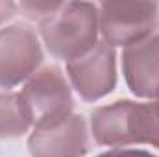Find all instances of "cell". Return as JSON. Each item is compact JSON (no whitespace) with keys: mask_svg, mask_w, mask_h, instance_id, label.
<instances>
[{"mask_svg":"<svg viewBox=\"0 0 159 157\" xmlns=\"http://www.w3.org/2000/svg\"><path fill=\"white\" fill-rule=\"evenodd\" d=\"M39 37L46 50L63 61H72L98 44V4L61 2L59 9L39 22Z\"/></svg>","mask_w":159,"mask_h":157,"instance_id":"1","label":"cell"},{"mask_svg":"<svg viewBox=\"0 0 159 157\" xmlns=\"http://www.w3.org/2000/svg\"><path fill=\"white\" fill-rule=\"evenodd\" d=\"M20 98L30 117L32 128L52 126L70 117L74 109L70 83L63 70L56 65L41 67L24 83Z\"/></svg>","mask_w":159,"mask_h":157,"instance_id":"2","label":"cell"},{"mask_svg":"<svg viewBox=\"0 0 159 157\" xmlns=\"http://www.w3.org/2000/svg\"><path fill=\"white\" fill-rule=\"evenodd\" d=\"M98 30L107 46H129L159 30L157 2H102L98 4Z\"/></svg>","mask_w":159,"mask_h":157,"instance_id":"3","label":"cell"},{"mask_svg":"<svg viewBox=\"0 0 159 157\" xmlns=\"http://www.w3.org/2000/svg\"><path fill=\"white\" fill-rule=\"evenodd\" d=\"M44 59L39 35L28 24H11L0 30V89L26 83Z\"/></svg>","mask_w":159,"mask_h":157,"instance_id":"4","label":"cell"},{"mask_svg":"<svg viewBox=\"0 0 159 157\" xmlns=\"http://www.w3.org/2000/svg\"><path fill=\"white\" fill-rule=\"evenodd\" d=\"M67 79L85 102H96L117 87V52L98 41L89 52L67 63Z\"/></svg>","mask_w":159,"mask_h":157,"instance_id":"5","label":"cell"},{"mask_svg":"<svg viewBox=\"0 0 159 157\" xmlns=\"http://www.w3.org/2000/svg\"><path fill=\"white\" fill-rule=\"evenodd\" d=\"M30 157H85L89 152L87 122L70 115L52 126L34 128L28 137Z\"/></svg>","mask_w":159,"mask_h":157,"instance_id":"6","label":"cell"},{"mask_svg":"<svg viewBox=\"0 0 159 157\" xmlns=\"http://www.w3.org/2000/svg\"><path fill=\"white\" fill-rule=\"evenodd\" d=\"M122 74L128 89L144 100H159V32L122 50Z\"/></svg>","mask_w":159,"mask_h":157,"instance_id":"7","label":"cell"},{"mask_svg":"<svg viewBox=\"0 0 159 157\" xmlns=\"http://www.w3.org/2000/svg\"><path fill=\"white\" fill-rule=\"evenodd\" d=\"M128 142L159 148V100L133 102L128 105Z\"/></svg>","mask_w":159,"mask_h":157,"instance_id":"8","label":"cell"},{"mask_svg":"<svg viewBox=\"0 0 159 157\" xmlns=\"http://www.w3.org/2000/svg\"><path fill=\"white\" fill-rule=\"evenodd\" d=\"M32 129L20 92H0V139H17Z\"/></svg>","mask_w":159,"mask_h":157,"instance_id":"9","label":"cell"},{"mask_svg":"<svg viewBox=\"0 0 159 157\" xmlns=\"http://www.w3.org/2000/svg\"><path fill=\"white\" fill-rule=\"evenodd\" d=\"M17 6L24 17H28L30 20H35L39 24L59 9L61 2H39V0H35V2H20Z\"/></svg>","mask_w":159,"mask_h":157,"instance_id":"10","label":"cell"},{"mask_svg":"<svg viewBox=\"0 0 159 157\" xmlns=\"http://www.w3.org/2000/svg\"><path fill=\"white\" fill-rule=\"evenodd\" d=\"M96 157H157L146 150H139V148H113L109 152H104Z\"/></svg>","mask_w":159,"mask_h":157,"instance_id":"11","label":"cell"},{"mask_svg":"<svg viewBox=\"0 0 159 157\" xmlns=\"http://www.w3.org/2000/svg\"><path fill=\"white\" fill-rule=\"evenodd\" d=\"M17 11H19V6L15 2H0V24L11 20Z\"/></svg>","mask_w":159,"mask_h":157,"instance_id":"12","label":"cell"}]
</instances>
